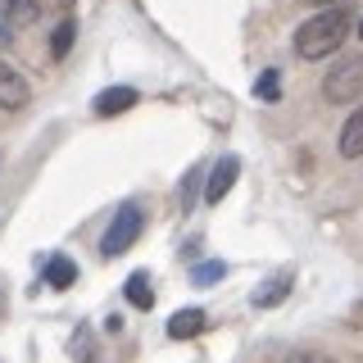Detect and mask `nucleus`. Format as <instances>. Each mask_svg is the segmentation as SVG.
<instances>
[{
    "instance_id": "6ab92c4d",
    "label": "nucleus",
    "mask_w": 363,
    "mask_h": 363,
    "mask_svg": "<svg viewBox=\"0 0 363 363\" xmlns=\"http://www.w3.org/2000/svg\"><path fill=\"white\" fill-rule=\"evenodd\" d=\"M359 37H363V18H359Z\"/></svg>"
},
{
    "instance_id": "423d86ee",
    "label": "nucleus",
    "mask_w": 363,
    "mask_h": 363,
    "mask_svg": "<svg viewBox=\"0 0 363 363\" xmlns=\"http://www.w3.org/2000/svg\"><path fill=\"white\" fill-rule=\"evenodd\" d=\"M136 100H141V96H136L132 86H105L96 96V113H100V118H113V113H128Z\"/></svg>"
},
{
    "instance_id": "f3484780",
    "label": "nucleus",
    "mask_w": 363,
    "mask_h": 363,
    "mask_svg": "<svg viewBox=\"0 0 363 363\" xmlns=\"http://www.w3.org/2000/svg\"><path fill=\"white\" fill-rule=\"evenodd\" d=\"M5 309H9V300H5V286H0V318H5Z\"/></svg>"
},
{
    "instance_id": "a211bd4d",
    "label": "nucleus",
    "mask_w": 363,
    "mask_h": 363,
    "mask_svg": "<svg viewBox=\"0 0 363 363\" xmlns=\"http://www.w3.org/2000/svg\"><path fill=\"white\" fill-rule=\"evenodd\" d=\"M0 41H9V32H5V23H0Z\"/></svg>"
},
{
    "instance_id": "dca6fc26",
    "label": "nucleus",
    "mask_w": 363,
    "mask_h": 363,
    "mask_svg": "<svg viewBox=\"0 0 363 363\" xmlns=\"http://www.w3.org/2000/svg\"><path fill=\"white\" fill-rule=\"evenodd\" d=\"M286 363H336V359H327V354H313V350H295V354Z\"/></svg>"
},
{
    "instance_id": "1a4fd4ad",
    "label": "nucleus",
    "mask_w": 363,
    "mask_h": 363,
    "mask_svg": "<svg viewBox=\"0 0 363 363\" xmlns=\"http://www.w3.org/2000/svg\"><path fill=\"white\" fill-rule=\"evenodd\" d=\"M77 281V268H73V259L68 255H55V259H45V286H55V291H68Z\"/></svg>"
},
{
    "instance_id": "6e6552de",
    "label": "nucleus",
    "mask_w": 363,
    "mask_h": 363,
    "mask_svg": "<svg viewBox=\"0 0 363 363\" xmlns=\"http://www.w3.org/2000/svg\"><path fill=\"white\" fill-rule=\"evenodd\" d=\"M340 155L345 159H359L363 155V105L345 118V128H340Z\"/></svg>"
},
{
    "instance_id": "39448f33",
    "label": "nucleus",
    "mask_w": 363,
    "mask_h": 363,
    "mask_svg": "<svg viewBox=\"0 0 363 363\" xmlns=\"http://www.w3.org/2000/svg\"><path fill=\"white\" fill-rule=\"evenodd\" d=\"M28 100H32L28 77H23L18 68H9L5 60H0V105H5V109H23Z\"/></svg>"
},
{
    "instance_id": "f257e3e1",
    "label": "nucleus",
    "mask_w": 363,
    "mask_h": 363,
    "mask_svg": "<svg viewBox=\"0 0 363 363\" xmlns=\"http://www.w3.org/2000/svg\"><path fill=\"white\" fill-rule=\"evenodd\" d=\"M345 32H350L345 9H323V14H313L309 23L295 28V55H300V60H327V55L340 50Z\"/></svg>"
},
{
    "instance_id": "0eeeda50",
    "label": "nucleus",
    "mask_w": 363,
    "mask_h": 363,
    "mask_svg": "<svg viewBox=\"0 0 363 363\" xmlns=\"http://www.w3.org/2000/svg\"><path fill=\"white\" fill-rule=\"evenodd\" d=\"M204 327H209V318H204V309H177L173 318H168V336H173V340L200 336Z\"/></svg>"
},
{
    "instance_id": "7ed1b4c3",
    "label": "nucleus",
    "mask_w": 363,
    "mask_h": 363,
    "mask_svg": "<svg viewBox=\"0 0 363 363\" xmlns=\"http://www.w3.org/2000/svg\"><path fill=\"white\" fill-rule=\"evenodd\" d=\"M323 96L332 105H350L363 96V60H340L332 73L323 77Z\"/></svg>"
},
{
    "instance_id": "9b49d317",
    "label": "nucleus",
    "mask_w": 363,
    "mask_h": 363,
    "mask_svg": "<svg viewBox=\"0 0 363 363\" xmlns=\"http://www.w3.org/2000/svg\"><path fill=\"white\" fill-rule=\"evenodd\" d=\"M286 295H291V277H272L264 291H255V309H277Z\"/></svg>"
},
{
    "instance_id": "f03ea898",
    "label": "nucleus",
    "mask_w": 363,
    "mask_h": 363,
    "mask_svg": "<svg viewBox=\"0 0 363 363\" xmlns=\"http://www.w3.org/2000/svg\"><path fill=\"white\" fill-rule=\"evenodd\" d=\"M141 227H145V213L136 209V204H123V209L113 213V223H109L105 241H100V255H105V259L128 255V250L136 245V236H141Z\"/></svg>"
},
{
    "instance_id": "2eb2a0df",
    "label": "nucleus",
    "mask_w": 363,
    "mask_h": 363,
    "mask_svg": "<svg viewBox=\"0 0 363 363\" xmlns=\"http://www.w3.org/2000/svg\"><path fill=\"white\" fill-rule=\"evenodd\" d=\"M255 91H259V96H264V100H277V73H272V68H268V73H264V77H259V82H255Z\"/></svg>"
},
{
    "instance_id": "4468645a",
    "label": "nucleus",
    "mask_w": 363,
    "mask_h": 363,
    "mask_svg": "<svg viewBox=\"0 0 363 363\" xmlns=\"http://www.w3.org/2000/svg\"><path fill=\"white\" fill-rule=\"evenodd\" d=\"M223 272H227V264H200L196 268V281H200V286H209V281H218Z\"/></svg>"
},
{
    "instance_id": "ddd939ff",
    "label": "nucleus",
    "mask_w": 363,
    "mask_h": 363,
    "mask_svg": "<svg viewBox=\"0 0 363 363\" xmlns=\"http://www.w3.org/2000/svg\"><path fill=\"white\" fill-rule=\"evenodd\" d=\"M5 5V14L14 18V23H28V18H37V0H0Z\"/></svg>"
},
{
    "instance_id": "f8f14e48",
    "label": "nucleus",
    "mask_w": 363,
    "mask_h": 363,
    "mask_svg": "<svg viewBox=\"0 0 363 363\" xmlns=\"http://www.w3.org/2000/svg\"><path fill=\"white\" fill-rule=\"evenodd\" d=\"M73 37H77V28L64 18L60 28H55V37H50V55H55V60H68V50H73Z\"/></svg>"
},
{
    "instance_id": "20e7f679",
    "label": "nucleus",
    "mask_w": 363,
    "mask_h": 363,
    "mask_svg": "<svg viewBox=\"0 0 363 363\" xmlns=\"http://www.w3.org/2000/svg\"><path fill=\"white\" fill-rule=\"evenodd\" d=\"M236 177H241V159H236V155H223L218 164H213V173H209L204 200H209V204H223V196L236 186Z\"/></svg>"
},
{
    "instance_id": "9d476101",
    "label": "nucleus",
    "mask_w": 363,
    "mask_h": 363,
    "mask_svg": "<svg viewBox=\"0 0 363 363\" xmlns=\"http://www.w3.org/2000/svg\"><path fill=\"white\" fill-rule=\"evenodd\" d=\"M123 295H128V304H136V309H150V304H155L150 272H132V277L123 281Z\"/></svg>"
}]
</instances>
